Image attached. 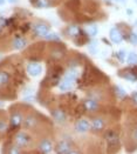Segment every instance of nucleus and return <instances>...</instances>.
Masks as SVG:
<instances>
[{"label":"nucleus","instance_id":"obj_36","mask_svg":"<svg viewBox=\"0 0 137 154\" xmlns=\"http://www.w3.org/2000/svg\"><path fill=\"white\" fill-rule=\"evenodd\" d=\"M136 2H137V0H136Z\"/></svg>","mask_w":137,"mask_h":154},{"label":"nucleus","instance_id":"obj_21","mask_svg":"<svg viewBox=\"0 0 137 154\" xmlns=\"http://www.w3.org/2000/svg\"><path fill=\"white\" fill-rule=\"evenodd\" d=\"M114 90H115V93H116V95H117L120 99H124L125 97H127V93H125V91L123 90V88H121V87L116 86Z\"/></svg>","mask_w":137,"mask_h":154},{"label":"nucleus","instance_id":"obj_20","mask_svg":"<svg viewBox=\"0 0 137 154\" xmlns=\"http://www.w3.org/2000/svg\"><path fill=\"white\" fill-rule=\"evenodd\" d=\"M128 64L129 65H137V53L131 52L128 55Z\"/></svg>","mask_w":137,"mask_h":154},{"label":"nucleus","instance_id":"obj_6","mask_svg":"<svg viewBox=\"0 0 137 154\" xmlns=\"http://www.w3.org/2000/svg\"><path fill=\"white\" fill-rule=\"evenodd\" d=\"M37 125V118L35 116H27L22 120V126L26 129H34Z\"/></svg>","mask_w":137,"mask_h":154},{"label":"nucleus","instance_id":"obj_9","mask_svg":"<svg viewBox=\"0 0 137 154\" xmlns=\"http://www.w3.org/2000/svg\"><path fill=\"white\" fill-rule=\"evenodd\" d=\"M83 106H85L86 111H88V112H96L100 108V103H97V100L94 99V98L93 99H86L83 101Z\"/></svg>","mask_w":137,"mask_h":154},{"label":"nucleus","instance_id":"obj_16","mask_svg":"<svg viewBox=\"0 0 137 154\" xmlns=\"http://www.w3.org/2000/svg\"><path fill=\"white\" fill-rule=\"evenodd\" d=\"M50 57H52L55 61H59V60H61L63 57H64V51L58 48V47H55V48H53L52 52H50Z\"/></svg>","mask_w":137,"mask_h":154},{"label":"nucleus","instance_id":"obj_17","mask_svg":"<svg viewBox=\"0 0 137 154\" xmlns=\"http://www.w3.org/2000/svg\"><path fill=\"white\" fill-rule=\"evenodd\" d=\"M74 39L77 46H82V45H85L86 42H88V35L86 33H83L82 31H80V33H79Z\"/></svg>","mask_w":137,"mask_h":154},{"label":"nucleus","instance_id":"obj_18","mask_svg":"<svg viewBox=\"0 0 137 154\" xmlns=\"http://www.w3.org/2000/svg\"><path fill=\"white\" fill-rule=\"evenodd\" d=\"M80 31H81V29H80L76 25H70V26H68V28L66 29V33H67V35L75 38V37L80 33Z\"/></svg>","mask_w":137,"mask_h":154},{"label":"nucleus","instance_id":"obj_5","mask_svg":"<svg viewBox=\"0 0 137 154\" xmlns=\"http://www.w3.org/2000/svg\"><path fill=\"white\" fill-rule=\"evenodd\" d=\"M37 148L40 149L41 153H45V154L50 153L53 151V143H52V141H50L49 139L43 138V139L40 140L39 145H37Z\"/></svg>","mask_w":137,"mask_h":154},{"label":"nucleus","instance_id":"obj_15","mask_svg":"<svg viewBox=\"0 0 137 154\" xmlns=\"http://www.w3.org/2000/svg\"><path fill=\"white\" fill-rule=\"evenodd\" d=\"M13 47L15 50H22L27 46V41L24 38H20V37H16V38L13 40Z\"/></svg>","mask_w":137,"mask_h":154},{"label":"nucleus","instance_id":"obj_8","mask_svg":"<svg viewBox=\"0 0 137 154\" xmlns=\"http://www.w3.org/2000/svg\"><path fill=\"white\" fill-rule=\"evenodd\" d=\"M42 72V66L39 63H31L27 65V73L32 77H37Z\"/></svg>","mask_w":137,"mask_h":154},{"label":"nucleus","instance_id":"obj_26","mask_svg":"<svg viewBox=\"0 0 137 154\" xmlns=\"http://www.w3.org/2000/svg\"><path fill=\"white\" fill-rule=\"evenodd\" d=\"M129 41L131 42V44H134V45H137V34L135 33H130L129 34Z\"/></svg>","mask_w":137,"mask_h":154},{"label":"nucleus","instance_id":"obj_10","mask_svg":"<svg viewBox=\"0 0 137 154\" xmlns=\"http://www.w3.org/2000/svg\"><path fill=\"white\" fill-rule=\"evenodd\" d=\"M52 116H53V119H54L56 122H60V124L64 122L66 119H67V114H66V112L63 111L62 108L53 109V111H52Z\"/></svg>","mask_w":137,"mask_h":154},{"label":"nucleus","instance_id":"obj_35","mask_svg":"<svg viewBox=\"0 0 137 154\" xmlns=\"http://www.w3.org/2000/svg\"><path fill=\"white\" fill-rule=\"evenodd\" d=\"M117 1H124V0H117Z\"/></svg>","mask_w":137,"mask_h":154},{"label":"nucleus","instance_id":"obj_28","mask_svg":"<svg viewBox=\"0 0 137 154\" xmlns=\"http://www.w3.org/2000/svg\"><path fill=\"white\" fill-rule=\"evenodd\" d=\"M131 98H133V101L135 103H137V92H134V93L131 94Z\"/></svg>","mask_w":137,"mask_h":154},{"label":"nucleus","instance_id":"obj_13","mask_svg":"<svg viewBox=\"0 0 137 154\" xmlns=\"http://www.w3.org/2000/svg\"><path fill=\"white\" fill-rule=\"evenodd\" d=\"M118 75L124 78L127 80H129V81H136L137 80V73L134 72L133 68H131V69H123V71H121V72L118 73Z\"/></svg>","mask_w":137,"mask_h":154},{"label":"nucleus","instance_id":"obj_23","mask_svg":"<svg viewBox=\"0 0 137 154\" xmlns=\"http://www.w3.org/2000/svg\"><path fill=\"white\" fill-rule=\"evenodd\" d=\"M67 5H68L70 8H73V10H77V8L81 6V2H80V0H69Z\"/></svg>","mask_w":137,"mask_h":154},{"label":"nucleus","instance_id":"obj_1","mask_svg":"<svg viewBox=\"0 0 137 154\" xmlns=\"http://www.w3.org/2000/svg\"><path fill=\"white\" fill-rule=\"evenodd\" d=\"M32 141H33L32 137L26 132H18L14 135V143L20 148H27L28 146L32 145Z\"/></svg>","mask_w":137,"mask_h":154},{"label":"nucleus","instance_id":"obj_25","mask_svg":"<svg viewBox=\"0 0 137 154\" xmlns=\"http://www.w3.org/2000/svg\"><path fill=\"white\" fill-rule=\"evenodd\" d=\"M45 38L47 39V40H54V41L56 40V41H60V38H59L55 33H50V32L46 35V37H45Z\"/></svg>","mask_w":137,"mask_h":154},{"label":"nucleus","instance_id":"obj_33","mask_svg":"<svg viewBox=\"0 0 137 154\" xmlns=\"http://www.w3.org/2000/svg\"><path fill=\"white\" fill-rule=\"evenodd\" d=\"M2 105H4V103H2L1 101H0V107H2Z\"/></svg>","mask_w":137,"mask_h":154},{"label":"nucleus","instance_id":"obj_7","mask_svg":"<svg viewBox=\"0 0 137 154\" xmlns=\"http://www.w3.org/2000/svg\"><path fill=\"white\" fill-rule=\"evenodd\" d=\"M90 129V124L87 119H80L75 124V131L79 133H86Z\"/></svg>","mask_w":137,"mask_h":154},{"label":"nucleus","instance_id":"obj_4","mask_svg":"<svg viewBox=\"0 0 137 154\" xmlns=\"http://www.w3.org/2000/svg\"><path fill=\"white\" fill-rule=\"evenodd\" d=\"M33 29H34V33L39 37H46L50 32L49 25H47L46 23H37V24H34Z\"/></svg>","mask_w":137,"mask_h":154},{"label":"nucleus","instance_id":"obj_3","mask_svg":"<svg viewBox=\"0 0 137 154\" xmlns=\"http://www.w3.org/2000/svg\"><path fill=\"white\" fill-rule=\"evenodd\" d=\"M55 151L56 153H60V154H67V153H77L79 151H76L73 146L72 142H69L68 140H62L60 141L56 147H55Z\"/></svg>","mask_w":137,"mask_h":154},{"label":"nucleus","instance_id":"obj_11","mask_svg":"<svg viewBox=\"0 0 137 154\" xmlns=\"http://www.w3.org/2000/svg\"><path fill=\"white\" fill-rule=\"evenodd\" d=\"M109 38L112 42L115 44H120L122 40H123V34L120 32V29L117 27H112L109 32Z\"/></svg>","mask_w":137,"mask_h":154},{"label":"nucleus","instance_id":"obj_31","mask_svg":"<svg viewBox=\"0 0 137 154\" xmlns=\"http://www.w3.org/2000/svg\"><path fill=\"white\" fill-rule=\"evenodd\" d=\"M127 12H128V14H131V13H133V11H131V10H128Z\"/></svg>","mask_w":137,"mask_h":154},{"label":"nucleus","instance_id":"obj_24","mask_svg":"<svg viewBox=\"0 0 137 154\" xmlns=\"http://www.w3.org/2000/svg\"><path fill=\"white\" fill-rule=\"evenodd\" d=\"M7 129H8V125H7V122H6L5 120L0 119V133H5Z\"/></svg>","mask_w":137,"mask_h":154},{"label":"nucleus","instance_id":"obj_2","mask_svg":"<svg viewBox=\"0 0 137 154\" xmlns=\"http://www.w3.org/2000/svg\"><path fill=\"white\" fill-rule=\"evenodd\" d=\"M104 139L108 143L109 148H118L120 147V137L114 129H108L104 133Z\"/></svg>","mask_w":137,"mask_h":154},{"label":"nucleus","instance_id":"obj_14","mask_svg":"<svg viewBox=\"0 0 137 154\" xmlns=\"http://www.w3.org/2000/svg\"><path fill=\"white\" fill-rule=\"evenodd\" d=\"M22 120H24V118L21 116V113L20 112H15L11 116V125H12V127H18L19 125H21Z\"/></svg>","mask_w":137,"mask_h":154},{"label":"nucleus","instance_id":"obj_12","mask_svg":"<svg viewBox=\"0 0 137 154\" xmlns=\"http://www.w3.org/2000/svg\"><path fill=\"white\" fill-rule=\"evenodd\" d=\"M104 126H106V122L102 118H95L90 125V129L94 132H102L104 129Z\"/></svg>","mask_w":137,"mask_h":154},{"label":"nucleus","instance_id":"obj_32","mask_svg":"<svg viewBox=\"0 0 137 154\" xmlns=\"http://www.w3.org/2000/svg\"><path fill=\"white\" fill-rule=\"evenodd\" d=\"M4 2H5V0H0V5H2Z\"/></svg>","mask_w":137,"mask_h":154},{"label":"nucleus","instance_id":"obj_34","mask_svg":"<svg viewBox=\"0 0 137 154\" xmlns=\"http://www.w3.org/2000/svg\"><path fill=\"white\" fill-rule=\"evenodd\" d=\"M10 1H11V2H14V1H15V0H10Z\"/></svg>","mask_w":137,"mask_h":154},{"label":"nucleus","instance_id":"obj_27","mask_svg":"<svg viewBox=\"0 0 137 154\" xmlns=\"http://www.w3.org/2000/svg\"><path fill=\"white\" fill-rule=\"evenodd\" d=\"M117 58H118V60L121 61V63H123L125 59V51H120L118 53H117Z\"/></svg>","mask_w":137,"mask_h":154},{"label":"nucleus","instance_id":"obj_22","mask_svg":"<svg viewBox=\"0 0 137 154\" xmlns=\"http://www.w3.org/2000/svg\"><path fill=\"white\" fill-rule=\"evenodd\" d=\"M87 34L91 35V37H95L97 34V27L95 25H89L87 27Z\"/></svg>","mask_w":137,"mask_h":154},{"label":"nucleus","instance_id":"obj_29","mask_svg":"<svg viewBox=\"0 0 137 154\" xmlns=\"http://www.w3.org/2000/svg\"><path fill=\"white\" fill-rule=\"evenodd\" d=\"M134 138H135V139L137 140V128L135 129V132H134Z\"/></svg>","mask_w":137,"mask_h":154},{"label":"nucleus","instance_id":"obj_19","mask_svg":"<svg viewBox=\"0 0 137 154\" xmlns=\"http://www.w3.org/2000/svg\"><path fill=\"white\" fill-rule=\"evenodd\" d=\"M8 81H10V74L5 71H0V86L8 84Z\"/></svg>","mask_w":137,"mask_h":154},{"label":"nucleus","instance_id":"obj_30","mask_svg":"<svg viewBox=\"0 0 137 154\" xmlns=\"http://www.w3.org/2000/svg\"><path fill=\"white\" fill-rule=\"evenodd\" d=\"M133 69H134V72H135V73H137V65H135V67H134Z\"/></svg>","mask_w":137,"mask_h":154}]
</instances>
